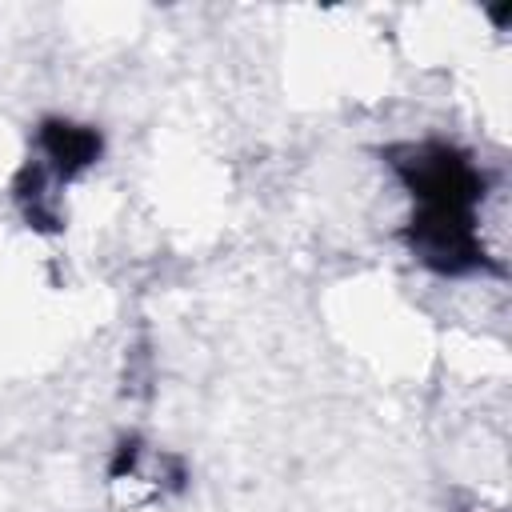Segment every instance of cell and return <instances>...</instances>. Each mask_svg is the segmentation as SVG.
Listing matches in <instances>:
<instances>
[{
  "label": "cell",
  "instance_id": "cell-1",
  "mask_svg": "<svg viewBox=\"0 0 512 512\" xmlns=\"http://www.w3.org/2000/svg\"><path fill=\"white\" fill-rule=\"evenodd\" d=\"M40 144H44V152H48V160H52V168L60 176H72V172L88 168L96 160V152H100V136L96 132L76 128V124H60V120L44 124Z\"/></svg>",
  "mask_w": 512,
  "mask_h": 512
}]
</instances>
